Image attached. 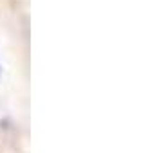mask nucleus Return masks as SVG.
Wrapping results in <instances>:
<instances>
[{"instance_id": "1", "label": "nucleus", "mask_w": 161, "mask_h": 153, "mask_svg": "<svg viewBox=\"0 0 161 153\" xmlns=\"http://www.w3.org/2000/svg\"><path fill=\"white\" fill-rule=\"evenodd\" d=\"M0 74H2V67H0Z\"/></svg>"}]
</instances>
